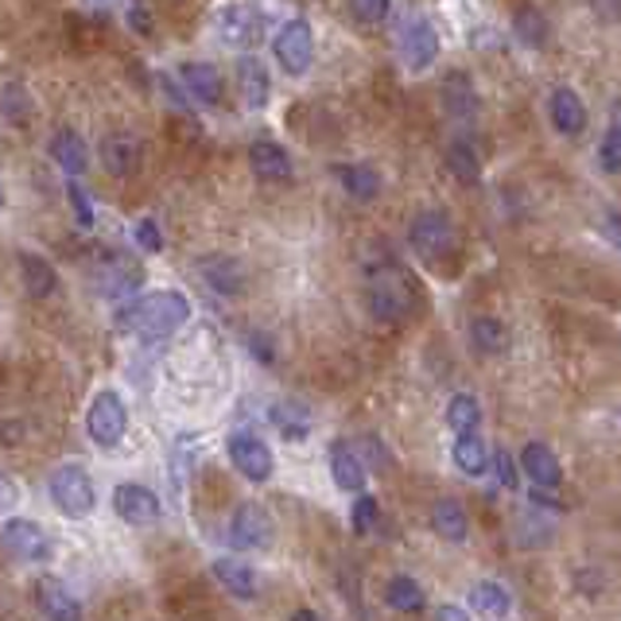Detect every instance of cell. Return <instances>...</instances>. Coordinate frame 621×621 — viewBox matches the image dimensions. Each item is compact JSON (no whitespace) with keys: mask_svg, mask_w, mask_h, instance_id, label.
I'll use <instances>...</instances> for the list:
<instances>
[{"mask_svg":"<svg viewBox=\"0 0 621 621\" xmlns=\"http://www.w3.org/2000/svg\"><path fill=\"white\" fill-rule=\"evenodd\" d=\"M490 466H493V478L501 482V490H516V462L509 450H493Z\"/></svg>","mask_w":621,"mask_h":621,"instance_id":"cell-42","label":"cell"},{"mask_svg":"<svg viewBox=\"0 0 621 621\" xmlns=\"http://www.w3.org/2000/svg\"><path fill=\"white\" fill-rule=\"evenodd\" d=\"M478 424H482V404H478L470 393L450 396V404H447V427L450 432L455 435L478 432Z\"/></svg>","mask_w":621,"mask_h":621,"instance_id":"cell-36","label":"cell"},{"mask_svg":"<svg viewBox=\"0 0 621 621\" xmlns=\"http://www.w3.org/2000/svg\"><path fill=\"white\" fill-rule=\"evenodd\" d=\"M366 303L377 323H404L416 307V287L396 261H377L366 269Z\"/></svg>","mask_w":621,"mask_h":621,"instance_id":"cell-2","label":"cell"},{"mask_svg":"<svg viewBox=\"0 0 621 621\" xmlns=\"http://www.w3.org/2000/svg\"><path fill=\"white\" fill-rule=\"evenodd\" d=\"M269 424L276 427L287 443H299V439H307V435H310V412L303 408V404H295V401H276L269 408Z\"/></svg>","mask_w":621,"mask_h":621,"instance_id":"cell-26","label":"cell"},{"mask_svg":"<svg viewBox=\"0 0 621 621\" xmlns=\"http://www.w3.org/2000/svg\"><path fill=\"white\" fill-rule=\"evenodd\" d=\"M86 432H90V439L98 443V447H117V443L124 439V432H129V408H124V401L117 393H98L90 404V412H86Z\"/></svg>","mask_w":621,"mask_h":621,"instance_id":"cell-6","label":"cell"},{"mask_svg":"<svg viewBox=\"0 0 621 621\" xmlns=\"http://www.w3.org/2000/svg\"><path fill=\"white\" fill-rule=\"evenodd\" d=\"M218 32L221 40L229 43V47H253L257 40H261V20L253 17L249 9H241V4H233V9H226L218 17Z\"/></svg>","mask_w":621,"mask_h":621,"instance_id":"cell-21","label":"cell"},{"mask_svg":"<svg viewBox=\"0 0 621 621\" xmlns=\"http://www.w3.org/2000/svg\"><path fill=\"white\" fill-rule=\"evenodd\" d=\"M137 160H140V144L129 132H109V137L101 140V164H106V172L132 175L137 172Z\"/></svg>","mask_w":621,"mask_h":621,"instance_id":"cell-25","label":"cell"},{"mask_svg":"<svg viewBox=\"0 0 621 621\" xmlns=\"http://www.w3.org/2000/svg\"><path fill=\"white\" fill-rule=\"evenodd\" d=\"M350 17L358 20V24L373 28L389 17V0H350Z\"/></svg>","mask_w":621,"mask_h":621,"instance_id":"cell-40","label":"cell"},{"mask_svg":"<svg viewBox=\"0 0 621 621\" xmlns=\"http://www.w3.org/2000/svg\"><path fill=\"white\" fill-rule=\"evenodd\" d=\"M179 78H183V86H187L190 98L203 101V106H218L221 94H226V86H221V74L214 70L210 63H183Z\"/></svg>","mask_w":621,"mask_h":621,"instance_id":"cell-19","label":"cell"},{"mask_svg":"<svg viewBox=\"0 0 621 621\" xmlns=\"http://www.w3.org/2000/svg\"><path fill=\"white\" fill-rule=\"evenodd\" d=\"M229 544L238 552H264L272 544V521L261 505H238L229 516Z\"/></svg>","mask_w":621,"mask_h":621,"instance_id":"cell-9","label":"cell"},{"mask_svg":"<svg viewBox=\"0 0 621 621\" xmlns=\"http://www.w3.org/2000/svg\"><path fill=\"white\" fill-rule=\"evenodd\" d=\"M513 32L524 47H544V43H548V20H544L540 9L524 4V9H516V17H513Z\"/></svg>","mask_w":621,"mask_h":621,"instance_id":"cell-37","label":"cell"},{"mask_svg":"<svg viewBox=\"0 0 621 621\" xmlns=\"http://www.w3.org/2000/svg\"><path fill=\"white\" fill-rule=\"evenodd\" d=\"M35 602H40V613L47 621H83V606H78V598L51 579H43L40 587H35Z\"/></svg>","mask_w":621,"mask_h":621,"instance_id":"cell-20","label":"cell"},{"mask_svg":"<svg viewBox=\"0 0 621 621\" xmlns=\"http://www.w3.org/2000/svg\"><path fill=\"white\" fill-rule=\"evenodd\" d=\"M292 621H323V618H319V613H315V610H295V613H292Z\"/></svg>","mask_w":621,"mask_h":621,"instance_id":"cell-46","label":"cell"},{"mask_svg":"<svg viewBox=\"0 0 621 621\" xmlns=\"http://www.w3.org/2000/svg\"><path fill=\"white\" fill-rule=\"evenodd\" d=\"M229 450V462H233V470H238L241 478H249V482H269L272 470H276V458H272L269 443L257 439L253 432H233L226 443Z\"/></svg>","mask_w":621,"mask_h":621,"instance_id":"cell-7","label":"cell"},{"mask_svg":"<svg viewBox=\"0 0 621 621\" xmlns=\"http://www.w3.org/2000/svg\"><path fill=\"white\" fill-rule=\"evenodd\" d=\"M602 229H606V238H610V246L621 253V214H618V210L606 214V226H602Z\"/></svg>","mask_w":621,"mask_h":621,"instance_id":"cell-43","label":"cell"},{"mask_svg":"<svg viewBox=\"0 0 621 621\" xmlns=\"http://www.w3.org/2000/svg\"><path fill=\"white\" fill-rule=\"evenodd\" d=\"M4 501H9V490H4V482H0V505H4Z\"/></svg>","mask_w":621,"mask_h":621,"instance_id":"cell-47","label":"cell"},{"mask_svg":"<svg viewBox=\"0 0 621 621\" xmlns=\"http://www.w3.org/2000/svg\"><path fill=\"white\" fill-rule=\"evenodd\" d=\"M51 501L58 505V513L70 516V521H83V516L94 513V482L83 466H58L55 478H51Z\"/></svg>","mask_w":621,"mask_h":621,"instance_id":"cell-4","label":"cell"},{"mask_svg":"<svg viewBox=\"0 0 621 621\" xmlns=\"http://www.w3.org/2000/svg\"><path fill=\"white\" fill-rule=\"evenodd\" d=\"M187 319L190 299L183 292H148L140 299H121L113 310L117 330L144 338V342H160V338L175 335Z\"/></svg>","mask_w":621,"mask_h":621,"instance_id":"cell-1","label":"cell"},{"mask_svg":"<svg viewBox=\"0 0 621 621\" xmlns=\"http://www.w3.org/2000/svg\"><path fill=\"white\" fill-rule=\"evenodd\" d=\"M113 509L121 521L137 524V529H144V524H155L160 521V513H164V505H160V498H155L148 486L140 482H121L113 490Z\"/></svg>","mask_w":621,"mask_h":621,"instance_id":"cell-11","label":"cell"},{"mask_svg":"<svg viewBox=\"0 0 621 621\" xmlns=\"http://www.w3.org/2000/svg\"><path fill=\"white\" fill-rule=\"evenodd\" d=\"M384 602L393 606L396 613H420L424 610V587L408 575H393V579L384 582Z\"/></svg>","mask_w":621,"mask_h":621,"instance_id":"cell-33","label":"cell"},{"mask_svg":"<svg viewBox=\"0 0 621 621\" xmlns=\"http://www.w3.org/2000/svg\"><path fill=\"white\" fill-rule=\"evenodd\" d=\"M443 106H447V113L455 117V121H475V117H478L475 83H470L462 70L447 74V83H443Z\"/></svg>","mask_w":621,"mask_h":621,"instance_id":"cell-22","label":"cell"},{"mask_svg":"<svg viewBox=\"0 0 621 621\" xmlns=\"http://www.w3.org/2000/svg\"><path fill=\"white\" fill-rule=\"evenodd\" d=\"M435 621H470V613H466L462 606H439V610H435Z\"/></svg>","mask_w":621,"mask_h":621,"instance_id":"cell-44","label":"cell"},{"mask_svg":"<svg viewBox=\"0 0 621 621\" xmlns=\"http://www.w3.org/2000/svg\"><path fill=\"white\" fill-rule=\"evenodd\" d=\"M51 155H55V164L66 167L70 175H83L86 167H90V148H86V140L74 129L51 132Z\"/></svg>","mask_w":621,"mask_h":621,"instance_id":"cell-24","label":"cell"},{"mask_svg":"<svg viewBox=\"0 0 621 621\" xmlns=\"http://www.w3.org/2000/svg\"><path fill=\"white\" fill-rule=\"evenodd\" d=\"M447 167L458 183H466V187L482 183V160H478V152L466 144V140H455V144L447 148Z\"/></svg>","mask_w":621,"mask_h":621,"instance_id":"cell-34","label":"cell"},{"mask_svg":"<svg viewBox=\"0 0 621 621\" xmlns=\"http://www.w3.org/2000/svg\"><path fill=\"white\" fill-rule=\"evenodd\" d=\"M132 238H137V246L144 249V253H160V249H164V233H160V226H155L152 218H140L137 226H132Z\"/></svg>","mask_w":621,"mask_h":621,"instance_id":"cell-41","label":"cell"},{"mask_svg":"<svg viewBox=\"0 0 621 621\" xmlns=\"http://www.w3.org/2000/svg\"><path fill=\"white\" fill-rule=\"evenodd\" d=\"M249 342H253V353H257V358H261V361H272V346L264 342V335H253Z\"/></svg>","mask_w":621,"mask_h":621,"instance_id":"cell-45","label":"cell"},{"mask_svg":"<svg viewBox=\"0 0 621 621\" xmlns=\"http://www.w3.org/2000/svg\"><path fill=\"white\" fill-rule=\"evenodd\" d=\"M450 458H455V466L466 478H482L486 470H490V450H486V443L478 439V432L458 435L455 447H450Z\"/></svg>","mask_w":621,"mask_h":621,"instance_id":"cell-28","label":"cell"},{"mask_svg":"<svg viewBox=\"0 0 621 621\" xmlns=\"http://www.w3.org/2000/svg\"><path fill=\"white\" fill-rule=\"evenodd\" d=\"M377 521H381V505H377L373 493H358V501H353V513H350V524L358 536H369V532L377 529Z\"/></svg>","mask_w":621,"mask_h":621,"instance_id":"cell-38","label":"cell"},{"mask_svg":"<svg viewBox=\"0 0 621 621\" xmlns=\"http://www.w3.org/2000/svg\"><path fill=\"white\" fill-rule=\"evenodd\" d=\"M470 606L490 621H505L509 613H513V598H509V590L501 587V582H490V579H482V582L470 587Z\"/></svg>","mask_w":621,"mask_h":621,"instance_id":"cell-29","label":"cell"},{"mask_svg":"<svg viewBox=\"0 0 621 621\" xmlns=\"http://www.w3.org/2000/svg\"><path fill=\"white\" fill-rule=\"evenodd\" d=\"M0 203H4V190H0Z\"/></svg>","mask_w":621,"mask_h":621,"instance_id":"cell-48","label":"cell"},{"mask_svg":"<svg viewBox=\"0 0 621 621\" xmlns=\"http://www.w3.org/2000/svg\"><path fill=\"white\" fill-rule=\"evenodd\" d=\"M272 51H276V63L284 66L292 78L307 74L310 63H315V35H310L307 20H287V24L276 32V43H272Z\"/></svg>","mask_w":621,"mask_h":621,"instance_id":"cell-8","label":"cell"},{"mask_svg":"<svg viewBox=\"0 0 621 621\" xmlns=\"http://www.w3.org/2000/svg\"><path fill=\"white\" fill-rule=\"evenodd\" d=\"M20 276H24V292L32 299H47L55 292V269L40 253H20Z\"/></svg>","mask_w":621,"mask_h":621,"instance_id":"cell-31","label":"cell"},{"mask_svg":"<svg viewBox=\"0 0 621 621\" xmlns=\"http://www.w3.org/2000/svg\"><path fill=\"white\" fill-rule=\"evenodd\" d=\"M98 280H101V292L109 295V299H129L132 292H137L140 284H144V272H140V261L129 253H109L106 261L98 264Z\"/></svg>","mask_w":621,"mask_h":621,"instance_id":"cell-10","label":"cell"},{"mask_svg":"<svg viewBox=\"0 0 621 621\" xmlns=\"http://www.w3.org/2000/svg\"><path fill=\"white\" fill-rule=\"evenodd\" d=\"M408 246H412V253H416L424 264H432V269H443V264L455 261L458 229H455V221H450V214L447 210H420L416 218H412Z\"/></svg>","mask_w":621,"mask_h":621,"instance_id":"cell-3","label":"cell"},{"mask_svg":"<svg viewBox=\"0 0 621 621\" xmlns=\"http://www.w3.org/2000/svg\"><path fill=\"white\" fill-rule=\"evenodd\" d=\"M330 478H335V486L338 490H346V493H361L366 490V462L358 458V450L350 447V443H330Z\"/></svg>","mask_w":621,"mask_h":621,"instance_id":"cell-16","label":"cell"},{"mask_svg":"<svg viewBox=\"0 0 621 621\" xmlns=\"http://www.w3.org/2000/svg\"><path fill=\"white\" fill-rule=\"evenodd\" d=\"M66 195H70V206H74V218H78V226H83V229H94L98 214H94V203H90V195H86V190H83V183L70 179Z\"/></svg>","mask_w":621,"mask_h":621,"instance_id":"cell-39","label":"cell"},{"mask_svg":"<svg viewBox=\"0 0 621 621\" xmlns=\"http://www.w3.org/2000/svg\"><path fill=\"white\" fill-rule=\"evenodd\" d=\"M249 167H253V175L264 183L292 179V155H287L276 140H257V144L249 148Z\"/></svg>","mask_w":621,"mask_h":621,"instance_id":"cell-15","label":"cell"},{"mask_svg":"<svg viewBox=\"0 0 621 621\" xmlns=\"http://www.w3.org/2000/svg\"><path fill=\"white\" fill-rule=\"evenodd\" d=\"M470 346L478 353H486V358H498V353L509 350V327L501 319H493V315H478L470 323Z\"/></svg>","mask_w":621,"mask_h":621,"instance_id":"cell-30","label":"cell"},{"mask_svg":"<svg viewBox=\"0 0 621 621\" xmlns=\"http://www.w3.org/2000/svg\"><path fill=\"white\" fill-rule=\"evenodd\" d=\"M401 51H404V63H408V70H427V66L439 58V35H435V28L427 24L424 17H412L408 24H404L401 32Z\"/></svg>","mask_w":621,"mask_h":621,"instance_id":"cell-12","label":"cell"},{"mask_svg":"<svg viewBox=\"0 0 621 621\" xmlns=\"http://www.w3.org/2000/svg\"><path fill=\"white\" fill-rule=\"evenodd\" d=\"M238 86H241V101H246L249 109H264L272 98V86H269V74H264V66L257 63V58H241L238 63Z\"/></svg>","mask_w":621,"mask_h":621,"instance_id":"cell-27","label":"cell"},{"mask_svg":"<svg viewBox=\"0 0 621 621\" xmlns=\"http://www.w3.org/2000/svg\"><path fill=\"white\" fill-rule=\"evenodd\" d=\"M432 529L439 532L443 540H450V544H462L466 532H470V521H466L458 501L443 498V501H435V509H432Z\"/></svg>","mask_w":621,"mask_h":621,"instance_id":"cell-32","label":"cell"},{"mask_svg":"<svg viewBox=\"0 0 621 621\" xmlns=\"http://www.w3.org/2000/svg\"><path fill=\"white\" fill-rule=\"evenodd\" d=\"M521 470L540 490H556V486L564 482V466H559L556 450H552L548 443H529V447L521 450Z\"/></svg>","mask_w":621,"mask_h":621,"instance_id":"cell-14","label":"cell"},{"mask_svg":"<svg viewBox=\"0 0 621 621\" xmlns=\"http://www.w3.org/2000/svg\"><path fill=\"white\" fill-rule=\"evenodd\" d=\"M330 175H335L338 187H342L350 198H358V203H373V198L381 195V175L366 164H335Z\"/></svg>","mask_w":621,"mask_h":621,"instance_id":"cell-23","label":"cell"},{"mask_svg":"<svg viewBox=\"0 0 621 621\" xmlns=\"http://www.w3.org/2000/svg\"><path fill=\"white\" fill-rule=\"evenodd\" d=\"M548 117H552V129H556L559 137H579V132L587 129V106H582V98L571 90V86H556V90H552Z\"/></svg>","mask_w":621,"mask_h":621,"instance_id":"cell-13","label":"cell"},{"mask_svg":"<svg viewBox=\"0 0 621 621\" xmlns=\"http://www.w3.org/2000/svg\"><path fill=\"white\" fill-rule=\"evenodd\" d=\"M214 579H218L233 598H241V602H253L257 590H261V582H257L253 567L241 564V559H233V556H218V559H214Z\"/></svg>","mask_w":621,"mask_h":621,"instance_id":"cell-17","label":"cell"},{"mask_svg":"<svg viewBox=\"0 0 621 621\" xmlns=\"http://www.w3.org/2000/svg\"><path fill=\"white\" fill-rule=\"evenodd\" d=\"M198 269H203V280L218 295H238L241 287H246V269H241V261H233V257H226V253L203 257Z\"/></svg>","mask_w":621,"mask_h":621,"instance_id":"cell-18","label":"cell"},{"mask_svg":"<svg viewBox=\"0 0 621 621\" xmlns=\"http://www.w3.org/2000/svg\"><path fill=\"white\" fill-rule=\"evenodd\" d=\"M598 164H602V172H610V175L621 172V101L610 106V124H606L602 144H598Z\"/></svg>","mask_w":621,"mask_h":621,"instance_id":"cell-35","label":"cell"},{"mask_svg":"<svg viewBox=\"0 0 621 621\" xmlns=\"http://www.w3.org/2000/svg\"><path fill=\"white\" fill-rule=\"evenodd\" d=\"M0 540H4V552H9L12 559H20V564H47V559L55 556V544H51V536L43 532V524L28 521V516L4 521Z\"/></svg>","mask_w":621,"mask_h":621,"instance_id":"cell-5","label":"cell"}]
</instances>
